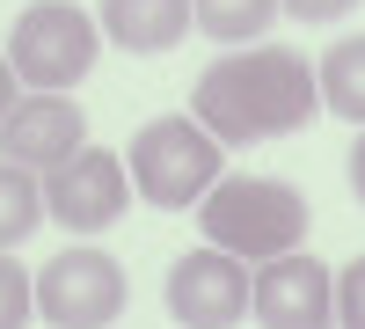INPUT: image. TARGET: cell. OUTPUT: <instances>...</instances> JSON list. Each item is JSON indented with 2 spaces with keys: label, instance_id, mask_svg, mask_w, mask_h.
Instances as JSON below:
<instances>
[{
  "label": "cell",
  "instance_id": "1",
  "mask_svg": "<svg viewBox=\"0 0 365 329\" xmlns=\"http://www.w3.org/2000/svg\"><path fill=\"white\" fill-rule=\"evenodd\" d=\"M190 117L220 139V146H256L299 132L307 117H322V81L299 51L263 44V51H227L212 59L190 88Z\"/></svg>",
  "mask_w": 365,
  "mask_h": 329
},
{
  "label": "cell",
  "instance_id": "2",
  "mask_svg": "<svg viewBox=\"0 0 365 329\" xmlns=\"http://www.w3.org/2000/svg\"><path fill=\"white\" fill-rule=\"evenodd\" d=\"M197 227L212 249H227L241 263H270L292 256L299 234H307V198L278 176H220L197 205Z\"/></svg>",
  "mask_w": 365,
  "mask_h": 329
},
{
  "label": "cell",
  "instance_id": "3",
  "mask_svg": "<svg viewBox=\"0 0 365 329\" xmlns=\"http://www.w3.org/2000/svg\"><path fill=\"white\" fill-rule=\"evenodd\" d=\"M125 168H132V191L146 198V205H205V191L220 183V139H212L197 117H154V125H139L132 132V154H125Z\"/></svg>",
  "mask_w": 365,
  "mask_h": 329
},
{
  "label": "cell",
  "instance_id": "4",
  "mask_svg": "<svg viewBox=\"0 0 365 329\" xmlns=\"http://www.w3.org/2000/svg\"><path fill=\"white\" fill-rule=\"evenodd\" d=\"M8 66H15V81L37 88V96H66V88L96 66V22H88L73 0H37V8H22L15 37H8Z\"/></svg>",
  "mask_w": 365,
  "mask_h": 329
},
{
  "label": "cell",
  "instance_id": "5",
  "mask_svg": "<svg viewBox=\"0 0 365 329\" xmlns=\"http://www.w3.org/2000/svg\"><path fill=\"white\" fill-rule=\"evenodd\" d=\"M37 315L51 329H110L125 315V263L103 249H58L37 271Z\"/></svg>",
  "mask_w": 365,
  "mask_h": 329
},
{
  "label": "cell",
  "instance_id": "6",
  "mask_svg": "<svg viewBox=\"0 0 365 329\" xmlns=\"http://www.w3.org/2000/svg\"><path fill=\"white\" fill-rule=\"evenodd\" d=\"M161 293H168V315L182 329H234L249 315V300H256V278H249V263L227 256V249H190V256L168 263Z\"/></svg>",
  "mask_w": 365,
  "mask_h": 329
},
{
  "label": "cell",
  "instance_id": "7",
  "mask_svg": "<svg viewBox=\"0 0 365 329\" xmlns=\"http://www.w3.org/2000/svg\"><path fill=\"white\" fill-rule=\"evenodd\" d=\"M125 205H132V176H125L117 154H103V146H81L73 161L44 168V213H51L58 227H73V234L110 227Z\"/></svg>",
  "mask_w": 365,
  "mask_h": 329
},
{
  "label": "cell",
  "instance_id": "8",
  "mask_svg": "<svg viewBox=\"0 0 365 329\" xmlns=\"http://www.w3.org/2000/svg\"><path fill=\"white\" fill-rule=\"evenodd\" d=\"M256 322L263 329H329L336 322V278L322 271L314 256H270L256 271Z\"/></svg>",
  "mask_w": 365,
  "mask_h": 329
},
{
  "label": "cell",
  "instance_id": "9",
  "mask_svg": "<svg viewBox=\"0 0 365 329\" xmlns=\"http://www.w3.org/2000/svg\"><path fill=\"white\" fill-rule=\"evenodd\" d=\"M81 146H88V117L66 96H22L15 117L0 125V161H15V168H58Z\"/></svg>",
  "mask_w": 365,
  "mask_h": 329
},
{
  "label": "cell",
  "instance_id": "10",
  "mask_svg": "<svg viewBox=\"0 0 365 329\" xmlns=\"http://www.w3.org/2000/svg\"><path fill=\"white\" fill-rule=\"evenodd\" d=\"M190 22V0H103V29L125 51H168Z\"/></svg>",
  "mask_w": 365,
  "mask_h": 329
},
{
  "label": "cell",
  "instance_id": "11",
  "mask_svg": "<svg viewBox=\"0 0 365 329\" xmlns=\"http://www.w3.org/2000/svg\"><path fill=\"white\" fill-rule=\"evenodd\" d=\"M314 81H322V110L329 117H351V125L365 132V37L329 44L322 66H314Z\"/></svg>",
  "mask_w": 365,
  "mask_h": 329
},
{
  "label": "cell",
  "instance_id": "12",
  "mask_svg": "<svg viewBox=\"0 0 365 329\" xmlns=\"http://www.w3.org/2000/svg\"><path fill=\"white\" fill-rule=\"evenodd\" d=\"M37 220H44V183H37V168L0 161V249H15L22 234H37Z\"/></svg>",
  "mask_w": 365,
  "mask_h": 329
},
{
  "label": "cell",
  "instance_id": "13",
  "mask_svg": "<svg viewBox=\"0 0 365 329\" xmlns=\"http://www.w3.org/2000/svg\"><path fill=\"white\" fill-rule=\"evenodd\" d=\"M190 15L205 37H220V44H249L270 29V15H278V0H190Z\"/></svg>",
  "mask_w": 365,
  "mask_h": 329
},
{
  "label": "cell",
  "instance_id": "14",
  "mask_svg": "<svg viewBox=\"0 0 365 329\" xmlns=\"http://www.w3.org/2000/svg\"><path fill=\"white\" fill-rule=\"evenodd\" d=\"M37 315V278L15 263V249H0V329H22Z\"/></svg>",
  "mask_w": 365,
  "mask_h": 329
},
{
  "label": "cell",
  "instance_id": "15",
  "mask_svg": "<svg viewBox=\"0 0 365 329\" xmlns=\"http://www.w3.org/2000/svg\"><path fill=\"white\" fill-rule=\"evenodd\" d=\"M336 322L344 329H365V256L336 271Z\"/></svg>",
  "mask_w": 365,
  "mask_h": 329
},
{
  "label": "cell",
  "instance_id": "16",
  "mask_svg": "<svg viewBox=\"0 0 365 329\" xmlns=\"http://www.w3.org/2000/svg\"><path fill=\"white\" fill-rule=\"evenodd\" d=\"M285 15H299V22H336L344 8H358V0H278Z\"/></svg>",
  "mask_w": 365,
  "mask_h": 329
},
{
  "label": "cell",
  "instance_id": "17",
  "mask_svg": "<svg viewBox=\"0 0 365 329\" xmlns=\"http://www.w3.org/2000/svg\"><path fill=\"white\" fill-rule=\"evenodd\" d=\"M15 103H22V96H15V66H8V59H0V125H8V117H15Z\"/></svg>",
  "mask_w": 365,
  "mask_h": 329
},
{
  "label": "cell",
  "instance_id": "18",
  "mask_svg": "<svg viewBox=\"0 0 365 329\" xmlns=\"http://www.w3.org/2000/svg\"><path fill=\"white\" fill-rule=\"evenodd\" d=\"M351 191L365 198V132H358V146H351Z\"/></svg>",
  "mask_w": 365,
  "mask_h": 329
}]
</instances>
